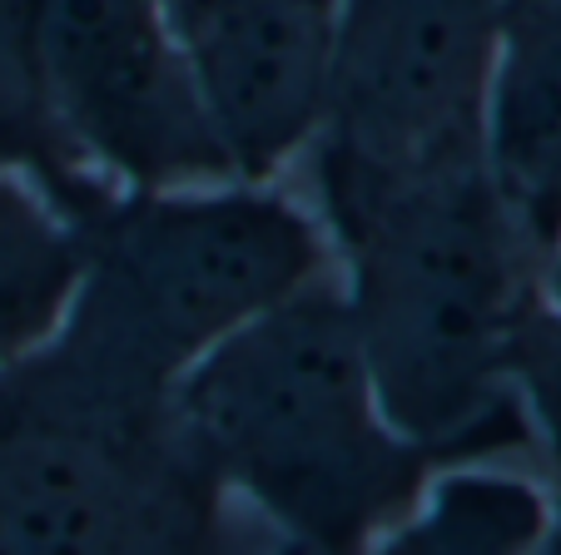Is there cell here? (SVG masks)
Masks as SVG:
<instances>
[{"instance_id": "cell-11", "label": "cell", "mask_w": 561, "mask_h": 555, "mask_svg": "<svg viewBox=\"0 0 561 555\" xmlns=\"http://www.w3.org/2000/svg\"><path fill=\"white\" fill-rule=\"evenodd\" d=\"M0 169L41 184L85 229L110 209L100 174L70 149L50 95H45L31 0H0Z\"/></svg>"}, {"instance_id": "cell-4", "label": "cell", "mask_w": 561, "mask_h": 555, "mask_svg": "<svg viewBox=\"0 0 561 555\" xmlns=\"http://www.w3.org/2000/svg\"><path fill=\"white\" fill-rule=\"evenodd\" d=\"M209 492L170 402H105L41 357L0 372V551L190 545Z\"/></svg>"}, {"instance_id": "cell-1", "label": "cell", "mask_w": 561, "mask_h": 555, "mask_svg": "<svg viewBox=\"0 0 561 555\" xmlns=\"http://www.w3.org/2000/svg\"><path fill=\"white\" fill-rule=\"evenodd\" d=\"M323 213L392 427L427 461L531 441L512 347L541 298V253L488 164L403 178Z\"/></svg>"}, {"instance_id": "cell-6", "label": "cell", "mask_w": 561, "mask_h": 555, "mask_svg": "<svg viewBox=\"0 0 561 555\" xmlns=\"http://www.w3.org/2000/svg\"><path fill=\"white\" fill-rule=\"evenodd\" d=\"M31 31L55 119L100 178L129 194L233 178L159 0H31Z\"/></svg>"}, {"instance_id": "cell-10", "label": "cell", "mask_w": 561, "mask_h": 555, "mask_svg": "<svg viewBox=\"0 0 561 555\" xmlns=\"http://www.w3.org/2000/svg\"><path fill=\"white\" fill-rule=\"evenodd\" d=\"M551 521V496L527 476L462 466L427 476L417 501L378 545L413 555H517L541 551Z\"/></svg>"}, {"instance_id": "cell-5", "label": "cell", "mask_w": 561, "mask_h": 555, "mask_svg": "<svg viewBox=\"0 0 561 555\" xmlns=\"http://www.w3.org/2000/svg\"><path fill=\"white\" fill-rule=\"evenodd\" d=\"M497 0H339L318 189L339 209L403 178L488 164Z\"/></svg>"}, {"instance_id": "cell-2", "label": "cell", "mask_w": 561, "mask_h": 555, "mask_svg": "<svg viewBox=\"0 0 561 555\" xmlns=\"http://www.w3.org/2000/svg\"><path fill=\"white\" fill-rule=\"evenodd\" d=\"M184 451L308 551H358L403 521L433 461L388 421L348 298L308 284L214 343L170 388Z\"/></svg>"}, {"instance_id": "cell-12", "label": "cell", "mask_w": 561, "mask_h": 555, "mask_svg": "<svg viewBox=\"0 0 561 555\" xmlns=\"http://www.w3.org/2000/svg\"><path fill=\"white\" fill-rule=\"evenodd\" d=\"M512 388L522 397L527 427L561 466V308L537 298L512 347Z\"/></svg>"}, {"instance_id": "cell-7", "label": "cell", "mask_w": 561, "mask_h": 555, "mask_svg": "<svg viewBox=\"0 0 561 555\" xmlns=\"http://www.w3.org/2000/svg\"><path fill=\"white\" fill-rule=\"evenodd\" d=\"M233 178H274L313 144L339 0H159Z\"/></svg>"}, {"instance_id": "cell-8", "label": "cell", "mask_w": 561, "mask_h": 555, "mask_svg": "<svg viewBox=\"0 0 561 555\" xmlns=\"http://www.w3.org/2000/svg\"><path fill=\"white\" fill-rule=\"evenodd\" d=\"M488 174L547 258L561 233V0H497Z\"/></svg>"}, {"instance_id": "cell-14", "label": "cell", "mask_w": 561, "mask_h": 555, "mask_svg": "<svg viewBox=\"0 0 561 555\" xmlns=\"http://www.w3.org/2000/svg\"><path fill=\"white\" fill-rule=\"evenodd\" d=\"M541 551H561V501H551V521H547V541Z\"/></svg>"}, {"instance_id": "cell-13", "label": "cell", "mask_w": 561, "mask_h": 555, "mask_svg": "<svg viewBox=\"0 0 561 555\" xmlns=\"http://www.w3.org/2000/svg\"><path fill=\"white\" fill-rule=\"evenodd\" d=\"M541 298H547L551 308H561V233L547 248V258H541Z\"/></svg>"}, {"instance_id": "cell-9", "label": "cell", "mask_w": 561, "mask_h": 555, "mask_svg": "<svg viewBox=\"0 0 561 555\" xmlns=\"http://www.w3.org/2000/svg\"><path fill=\"white\" fill-rule=\"evenodd\" d=\"M85 278V223L0 169V372L55 343Z\"/></svg>"}, {"instance_id": "cell-3", "label": "cell", "mask_w": 561, "mask_h": 555, "mask_svg": "<svg viewBox=\"0 0 561 555\" xmlns=\"http://www.w3.org/2000/svg\"><path fill=\"white\" fill-rule=\"evenodd\" d=\"M323 268L318 219L268 178L135 189L85 229L75 308L35 357L105 402L164 407L214 343L318 284Z\"/></svg>"}]
</instances>
